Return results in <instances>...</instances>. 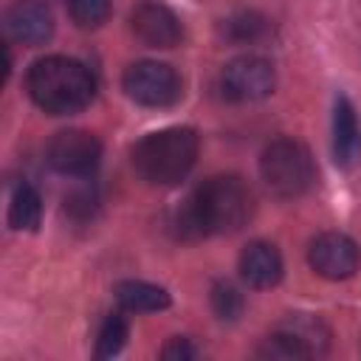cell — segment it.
I'll use <instances>...</instances> for the list:
<instances>
[{
  "instance_id": "9",
  "label": "cell",
  "mask_w": 361,
  "mask_h": 361,
  "mask_svg": "<svg viewBox=\"0 0 361 361\" xmlns=\"http://www.w3.org/2000/svg\"><path fill=\"white\" fill-rule=\"evenodd\" d=\"M130 28L149 48H175L183 37V28H180V20L175 17V11L158 0L138 3L130 14Z\"/></svg>"
},
{
  "instance_id": "4",
  "label": "cell",
  "mask_w": 361,
  "mask_h": 361,
  "mask_svg": "<svg viewBox=\"0 0 361 361\" xmlns=\"http://www.w3.org/2000/svg\"><path fill=\"white\" fill-rule=\"evenodd\" d=\"M259 175L271 195L290 200L305 195L316 180V164L305 144L293 138H276L259 158Z\"/></svg>"
},
{
  "instance_id": "5",
  "label": "cell",
  "mask_w": 361,
  "mask_h": 361,
  "mask_svg": "<svg viewBox=\"0 0 361 361\" xmlns=\"http://www.w3.org/2000/svg\"><path fill=\"white\" fill-rule=\"evenodd\" d=\"M124 90L144 107H172L183 96V85L175 68L155 59L133 62L124 71Z\"/></svg>"
},
{
  "instance_id": "10",
  "label": "cell",
  "mask_w": 361,
  "mask_h": 361,
  "mask_svg": "<svg viewBox=\"0 0 361 361\" xmlns=\"http://www.w3.org/2000/svg\"><path fill=\"white\" fill-rule=\"evenodd\" d=\"M3 28L6 37L20 45H42L54 34V17L37 0H17L6 8Z\"/></svg>"
},
{
  "instance_id": "1",
  "label": "cell",
  "mask_w": 361,
  "mask_h": 361,
  "mask_svg": "<svg viewBox=\"0 0 361 361\" xmlns=\"http://www.w3.org/2000/svg\"><path fill=\"white\" fill-rule=\"evenodd\" d=\"M254 214L251 189L237 175H214L203 180L180 206L175 228L180 240H200L206 234H231Z\"/></svg>"
},
{
  "instance_id": "20",
  "label": "cell",
  "mask_w": 361,
  "mask_h": 361,
  "mask_svg": "<svg viewBox=\"0 0 361 361\" xmlns=\"http://www.w3.org/2000/svg\"><path fill=\"white\" fill-rule=\"evenodd\" d=\"M212 310H214L217 319L234 322L243 313V296H240V290L234 285H228V282H217L212 288Z\"/></svg>"
},
{
  "instance_id": "19",
  "label": "cell",
  "mask_w": 361,
  "mask_h": 361,
  "mask_svg": "<svg viewBox=\"0 0 361 361\" xmlns=\"http://www.w3.org/2000/svg\"><path fill=\"white\" fill-rule=\"evenodd\" d=\"M68 14L79 28H96L110 14V0H68Z\"/></svg>"
},
{
  "instance_id": "22",
  "label": "cell",
  "mask_w": 361,
  "mask_h": 361,
  "mask_svg": "<svg viewBox=\"0 0 361 361\" xmlns=\"http://www.w3.org/2000/svg\"><path fill=\"white\" fill-rule=\"evenodd\" d=\"M197 355H200V350H197L189 338H180V336L169 338V341L164 344V350H161V358H166V361H192V358H197Z\"/></svg>"
},
{
  "instance_id": "14",
  "label": "cell",
  "mask_w": 361,
  "mask_h": 361,
  "mask_svg": "<svg viewBox=\"0 0 361 361\" xmlns=\"http://www.w3.org/2000/svg\"><path fill=\"white\" fill-rule=\"evenodd\" d=\"M268 31H271L268 20L262 14H257V11H240V14H231L228 20L220 23V37L226 42H234V45L259 42Z\"/></svg>"
},
{
  "instance_id": "17",
  "label": "cell",
  "mask_w": 361,
  "mask_h": 361,
  "mask_svg": "<svg viewBox=\"0 0 361 361\" xmlns=\"http://www.w3.org/2000/svg\"><path fill=\"white\" fill-rule=\"evenodd\" d=\"M127 319L121 313H110L102 327H99V336H96V358H110L116 353H121L124 341H127Z\"/></svg>"
},
{
  "instance_id": "11",
  "label": "cell",
  "mask_w": 361,
  "mask_h": 361,
  "mask_svg": "<svg viewBox=\"0 0 361 361\" xmlns=\"http://www.w3.org/2000/svg\"><path fill=\"white\" fill-rule=\"evenodd\" d=\"M333 155L344 169L361 164V127L355 107L344 93H338L333 102Z\"/></svg>"
},
{
  "instance_id": "18",
  "label": "cell",
  "mask_w": 361,
  "mask_h": 361,
  "mask_svg": "<svg viewBox=\"0 0 361 361\" xmlns=\"http://www.w3.org/2000/svg\"><path fill=\"white\" fill-rule=\"evenodd\" d=\"M257 358H285L288 361V358H310V353L288 330H276L268 338H262V344L257 347Z\"/></svg>"
},
{
  "instance_id": "21",
  "label": "cell",
  "mask_w": 361,
  "mask_h": 361,
  "mask_svg": "<svg viewBox=\"0 0 361 361\" xmlns=\"http://www.w3.org/2000/svg\"><path fill=\"white\" fill-rule=\"evenodd\" d=\"M65 212H71L76 220H85L96 212V195L93 189L82 186V189H73L68 197H65Z\"/></svg>"
},
{
  "instance_id": "16",
  "label": "cell",
  "mask_w": 361,
  "mask_h": 361,
  "mask_svg": "<svg viewBox=\"0 0 361 361\" xmlns=\"http://www.w3.org/2000/svg\"><path fill=\"white\" fill-rule=\"evenodd\" d=\"M279 330H288L296 341H302V344L307 347L310 355L324 353V350H327V341H330L327 327H324L316 316H305V313H293V316H288V319L279 324Z\"/></svg>"
},
{
  "instance_id": "12",
  "label": "cell",
  "mask_w": 361,
  "mask_h": 361,
  "mask_svg": "<svg viewBox=\"0 0 361 361\" xmlns=\"http://www.w3.org/2000/svg\"><path fill=\"white\" fill-rule=\"evenodd\" d=\"M240 276L251 288H274L282 279V257L271 243H248L240 254Z\"/></svg>"
},
{
  "instance_id": "2",
  "label": "cell",
  "mask_w": 361,
  "mask_h": 361,
  "mask_svg": "<svg viewBox=\"0 0 361 361\" xmlns=\"http://www.w3.org/2000/svg\"><path fill=\"white\" fill-rule=\"evenodd\" d=\"M25 90L39 110L51 116H68L90 104L96 93V82L79 59L42 56L28 68Z\"/></svg>"
},
{
  "instance_id": "8",
  "label": "cell",
  "mask_w": 361,
  "mask_h": 361,
  "mask_svg": "<svg viewBox=\"0 0 361 361\" xmlns=\"http://www.w3.org/2000/svg\"><path fill=\"white\" fill-rule=\"evenodd\" d=\"M307 262L324 279H333V282L350 279L355 274V268H358V248L347 234L324 231L310 243Z\"/></svg>"
},
{
  "instance_id": "6",
  "label": "cell",
  "mask_w": 361,
  "mask_h": 361,
  "mask_svg": "<svg viewBox=\"0 0 361 361\" xmlns=\"http://www.w3.org/2000/svg\"><path fill=\"white\" fill-rule=\"evenodd\" d=\"M102 161V144L87 130H59L48 144V164L71 178L90 175Z\"/></svg>"
},
{
  "instance_id": "15",
  "label": "cell",
  "mask_w": 361,
  "mask_h": 361,
  "mask_svg": "<svg viewBox=\"0 0 361 361\" xmlns=\"http://www.w3.org/2000/svg\"><path fill=\"white\" fill-rule=\"evenodd\" d=\"M39 217H42V200H39L37 189L28 186V183L17 186L14 195H11V203H8V223H11V228L34 231L39 226Z\"/></svg>"
},
{
  "instance_id": "7",
  "label": "cell",
  "mask_w": 361,
  "mask_h": 361,
  "mask_svg": "<svg viewBox=\"0 0 361 361\" xmlns=\"http://www.w3.org/2000/svg\"><path fill=\"white\" fill-rule=\"evenodd\" d=\"M220 85H223V93L234 102H259L274 90L276 73L268 59L245 54V56L231 59L223 68Z\"/></svg>"
},
{
  "instance_id": "3",
  "label": "cell",
  "mask_w": 361,
  "mask_h": 361,
  "mask_svg": "<svg viewBox=\"0 0 361 361\" xmlns=\"http://www.w3.org/2000/svg\"><path fill=\"white\" fill-rule=\"evenodd\" d=\"M197 147V133L192 127H166L144 135L133 147V166L147 183L172 186L195 166Z\"/></svg>"
},
{
  "instance_id": "13",
  "label": "cell",
  "mask_w": 361,
  "mask_h": 361,
  "mask_svg": "<svg viewBox=\"0 0 361 361\" xmlns=\"http://www.w3.org/2000/svg\"><path fill=\"white\" fill-rule=\"evenodd\" d=\"M118 305L130 313H155L169 307V293L161 285L152 282H141V279H124L113 288Z\"/></svg>"
}]
</instances>
